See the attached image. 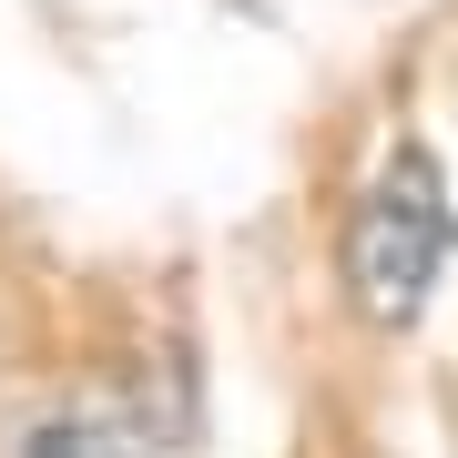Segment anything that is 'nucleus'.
<instances>
[{
    "instance_id": "obj_2",
    "label": "nucleus",
    "mask_w": 458,
    "mask_h": 458,
    "mask_svg": "<svg viewBox=\"0 0 458 458\" xmlns=\"http://www.w3.org/2000/svg\"><path fill=\"white\" fill-rule=\"evenodd\" d=\"M21 458H153L132 428H113V418H62V428H41Z\"/></svg>"
},
{
    "instance_id": "obj_1",
    "label": "nucleus",
    "mask_w": 458,
    "mask_h": 458,
    "mask_svg": "<svg viewBox=\"0 0 458 458\" xmlns=\"http://www.w3.org/2000/svg\"><path fill=\"white\" fill-rule=\"evenodd\" d=\"M438 265H448L438 164H428L418 143H397L387 174H377V194L357 204V225H346V285H357V306L387 336H408L418 316H428V295H438Z\"/></svg>"
}]
</instances>
